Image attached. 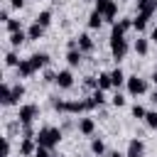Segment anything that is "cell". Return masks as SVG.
<instances>
[{
	"label": "cell",
	"instance_id": "obj_36",
	"mask_svg": "<svg viewBox=\"0 0 157 157\" xmlns=\"http://www.w3.org/2000/svg\"><path fill=\"white\" fill-rule=\"evenodd\" d=\"M150 78H152V83H155V86H157V69H155V71H152V76H150Z\"/></svg>",
	"mask_w": 157,
	"mask_h": 157
},
{
	"label": "cell",
	"instance_id": "obj_32",
	"mask_svg": "<svg viewBox=\"0 0 157 157\" xmlns=\"http://www.w3.org/2000/svg\"><path fill=\"white\" fill-rule=\"evenodd\" d=\"M2 155H5V157H10V140H7V137L2 140Z\"/></svg>",
	"mask_w": 157,
	"mask_h": 157
},
{
	"label": "cell",
	"instance_id": "obj_16",
	"mask_svg": "<svg viewBox=\"0 0 157 157\" xmlns=\"http://www.w3.org/2000/svg\"><path fill=\"white\" fill-rule=\"evenodd\" d=\"M42 34H44V27H42L39 22H34V25L27 29V37H29V39H39Z\"/></svg>",
	"mask_w": 157,
	"mask_h": 157
},
{
	"label": "cell",
	"instance_id": "obj_19",
	"mask_svg": "<svg viewBox=\"0 0 157 157\" xmlns=\"http://www.w3.org/2000/svg\"><path fill=\"white\" fill-rule=\"evenodd\" d=\"M110 81H113V86L118 88V86H120L123 81H128V78H125V74H123L120 69H113V71H110Z\"/></svg>",
	"mask_w": 157,
	"mask_h": 157
},
{
	"label": "cell",
	"instance_id": "obj_21",
	"mask_svg": "<svg viewBox=\"0 0 157 157\" xmlns=\"http://www.w3.org/2000/svg\"><path fill=\"white\" fill-rule=\"evenodd\" d=\"M110 86H113V81H110V74H101V76H98V88H101V91H108Z\"/></svg>",
	"mask_w": 157,
	"mask_h": 157
},
{
	"label": "cell",
	"instance_id": "obj_37",
	"mask_svg": "<svg viewBox=\"0 0 157 157\" xmlns=\"http://www.w3.org/2000/svg\"><path fill=\"white\" fill-rule=\"evenodd\" d=\"M110 157H125V155H120V152H110Z\"/></svg>",
	"mask_w": 157,
	"mask_h": 157
},
{
	"label": "cell",
	"instance_id": "obj_24",
	"mask_svg": "<svg viewBox=\"0 0 157 157\" xmlns=\"http://www.w3.org/2000/svg\"><path fill=\"white\" fill-rule=\"evenodd\" d=\"M37 22H39L42 27H47V25L52 22V12H49V10H44V12H39V15H37Z\"/></svg>",
	"mask_w": 157,
	"mask_h": 157
},
{
	"label": "cell",
	"instance_id": "obj_15",
	"mask_svg": "<svg viewBox=\"0 0 157 157\" xmlns=\"http://www.w3.org/2000/svg\"><path fill=\"white\" fill-rule=\"evenodd\" d=\"M147 20H150V15H145V12H137V17L132 20V27L140 32V29H145V27H147Z\"/></svg>",
	"mask_w": 157,
	"mask_h": 157
},
{
	"label": "cell",
	"instance_id": "obj_25",
	"mask_svg": "<svg viewBox=\"0 0 157 157\" xmlns=\"http://www.w3.org/2000/svg\"><path fill=\"white\" fill-rule=\"evenodd\" d=\"M145 123H147L152 130H157V110H150V113L145 115Z\"/></svg>",
	"mask_w": 157,
	"mask_h": 157
},
{
	"label": "cell",
	"instance_id": "obj_7",
	"mask_svg": "<svg viewBox=\"0 0 157 157\" xmlns=\"http://www.w3.org/2000/svg\"><path fill=\"white\" fill-rule=\"evenodd\" d=\"M137 12H145L152 17L157 12V0H137Z\"/></svg>",
	"mask_w": 157,
	"mask_h": 157
},
{
	"label": "cell",
	"instance_id": "obj_33",
	"mask_svg": "<svg viewBox=\"0 0 157 157\" xmlns=\"http://www.w3.org/2000/svg\"><path fill=\"white\" fill-rule=\"evenodd\" d=\"M150 39L157 44V27H152V32H150Z\"/></svg>",
	"mask_w": 157,
	"mask_h": 157
},
{
	"label": "cell",
	"instance_id": "obj_34",
	"mask_svg": "<svg viewBox=\"0 0 157 157\" xmlns=\"http://www.w3.org/2000/svg\"><path fill=\"white\" fill-rule=\"evenodd\" d=\"M0 20H2V22H7V20H10V15H7V10H2V12H0Z\"/></svg>",
	"mask_w": 157,
	"mask_h": 157
},
{
	"label": "cell",
	"instance_id": "obj_35",
	"mask_svg": "<svg viewBox=\"0 0 157 157\" xmlns=\"http://www.w3.org/2000/svg\"><path fill=\"white\" fill-rule=\"evenodd\" d=\"M22 2H25V0H10V5H12V7H22Z\"/></svg>",
	"mask_w": 157,
	"mask_h": 157
},
{
	"label": "cell",
	"instance_id": "obj_17",
	"mask_svg": "<svg viewBox=\"0 0 157 157\" xmlns=\"http://www.w3.org/2000/svg\"><path fill=\"white\" fill-rule=\"evenodd\" d=\"M22 96H25V86H22V83L12 86V91H10V103H17Z\"/></svg>",
	"mask_w": 157,
	"mask_h": 157
},
{
	"label": "cell",
	"instance_id": "obj_4",
	"mask_svg": "<svg viewBox=\"0 0 157 157\" xmlns=\"http://www.w3.org/2000/svg\"><path fill=\"white\" fill-rule=\"evenodd\" d=\"M125 83H128V93H130V96H140V93H145V91H147V83H145V78L130 76Z\"/></svg>",
	"mask_w": 157,
	"mask_h": 157
},
{
	"label": "cell",
	"instance_id": "obj_13",
	"mask_svg": "<svg viewBox=\"0 0 157 157\" xmlns=\"http://www.w3.org/2000/svg\"><path fill=\"white\" fill-rule=\"evenodd\" d=\"M78 49H81V52H93V39H91V34H81V37H78Z\"/></svg>",
	"mask_w": 157,
	"mask_h": 157
},
{
	"label": "cell",
	"instance_id": "obj_27",
	"mask_svg": "<svg viewBox=\"0 0 157 157\" xmlns=\"http://www.w3.org/2000/svg\"><path fill=\"white\" fill-rule=\"evenodd\" d=\"M5 25H7V32H10V34H12V32H20V29H22V27H20V20H7Z\"/></svg>",
	"mask_w": 157,
	"mask_h": 157
},
{
	"label": "cell",
	"instance_id": "obj_1",
	"mask_svg": "<svg viewBox=\"0 0 157 157\" xmlns=\"http://www.w3.org/2000/svg\"><path fill=\"white\" fill-rule=\"evenodd\" d=\"M110 52H113V56H115V61H120L125 54H128V42H125V32L118 27V25H113V32H110Z\"/></svg>",
	"mask_w": 157,
	"mask_h": 157
},
{
	"label": "cell",
	"instance_id": "obj_23",
	"mask_svg": "<svg viewBox=\"0 0 157 157\" xmlns=\"http://www.w3.org/2000/svg\"><path fill=\"white\" fill-rule=\"evenodd\" d=\"M91 152H93V155H103V152H105V145H103V140H98V137H96V140L91 142Z\"/></svg>",
	"mask_w": 157,
	"mask_h": 157
},
{
	"label": "cell",
	"instance_id": "obj_38",
	"mask_svg": "<svg viewBox=\"0 0 157 157\" xmlns=\"http://www.w3.org/2000/svg\"><path fill=\"white\" fill-rule=\"evenodd\" d=\"M152 101H155V103H157V91H155V93H152Z\"/></svg>",
	"mask_w": 157,
	"mask_h": 157
},
{
	"label": "cell",
	"instance_id": "obj_11",
	"mask_svg": "<svg viewBox=\"0 0 157 157\" xmlns=\"http://www.w3.org/2000/svg\"><path fill=\"white\" fill-rule=\"evenodd\" d=\"M81 59H83V52H81V49H69V54H66L69 66H78V64H81Z\"/></svg>",
	"mask_w": 157,
	"mask_h": 157
},
{
	"label": "cell",
	"instance_id": "obj_18",
	"mask_svg": "<svg viewBox=\"0 0 157 157\" xmlns=\"http://www.w3.org/2000/svg\"><path fill=\"white\" fill-rule=\"evenodd\" d=\"M25 39H29V37H27V34H25L22 29H20V32H12V34H10V44H12V47H20V44H22Z\"/></svg>",
	"mask_w": 157,
	"mask_h": 157
},
{
	"label": "cell",
	"instance_id": "obj_3",
	"mask_svg": "<svg viewBox=\"0 0 157 157\" xmlns=\"http://www.w3.org/2000/svg\"><path fill=\"white\" fill-rule=\"evenodd\" d=\"M39 115V108L34 103H27V105H20V113H17V120L22 125H32V120Z\"/></svg>",
	"mask_w": 157,
	"mask_h": 157
},
{
	"label": "cell",
	"instance_id": "obj_30",
	"mask_svg": "<svg viewBox=\"0 0 157 157\" xmlns=\"http://www.w3.org/2000/svg\"><path fill=\"white\" fill-rule=\"evenodd\" d=\"M5 64H7V66H17V64H20V61H17V56H15V54H12V52H10V54H7V56H5Z\"/></svg>",
	"mask_w": 157,
	"mask_h": 157
},
{
	"label": "cell",
	"instance_id": "obj_26",
	"mask_svg": "<svg viewBox=\"0 0 157 157\" xmlns=\"http://www.w3.org/2000/svg\"><path fill=\"white\" fill-rule=\"evenodd\" d=\"M115 15H118V5H115V2L110 0V5H108V10L103 12V17H105V20H113Z\"/></svg>",
	"mask_w": 157,
	"mask_h": 157
},
{
	"label": "cell",
	"instance_id": "obj_31",
	"mask_svg": "<svg viewBox=\"0 0 157 157\" xmlns=\"http://www.w3.org/2000/svg\"><path fill=\"white\" fill-rule=\"evenodd\" d=\"M123 103H125V98H123L120 93H115V96H113V105H118V108H120Z\"/></svg>",
	"mask_w": 157,
	"mask_h": 157
},
{
	"label": "cell",
	"instance_id": "obj_10",
	"mask_svg": "<svg viewBox=\"0 0 157 157\" xmlns=\"http://www.w3.org/2000/svg\"><path fill=\"white\" fill-rule=\"evenodd\" d=\"M93 130H96L93 118H81V120H78V132H83V135H93Z\"/></svg>",
	"mask_w": 157,
	"mask_h": 157
},
{
	"label": "cell",
	"instance_id": "obj_8",
	"mask_svg": "<svg viewBox=\"0 0 157 157\" xmlns=\"http://www.w3.org/2000/svg\"><path fill=\"white\" fill-rule=\"evenodd\" d=\"M34 71H37V69L32 66V61H29V59H22V61L17 64V74H20L22 78H27V76H32Z\"/></svg>",
	"mask_w": 157,
	"mask_h": 157
},
{
	"label": "cell",
	"instance_id": "obj_22",
	"mask_svg": "<svg viewBox=\"0 0 157 157\" xmlns=\"http://www.w3.org/2000/svg\"><path fill=\"white\" fill-rule=\"evenodd\" d=\"M10 86L7 83H2V88H0V101H2V105H10Z\"/></svg>",
	"mask_w": 157,
	"mask_h": 157
},
{
	"label": "cell",
	"instance_id": "obj_14",
	"mask_svg": "<svg viewBox=\"0 0 157 157\" xmlns=\"http://www.w3.org/2000/svg\"><path fill=\"white\" fill-rule=\"evenodd\" d=\"M101 25H103V15H101L98 10H93L91 17H88V27H91V29H98Z\"/></svg>",
	"mask_w": 157,
	"mask_h": 157
},
{
	"label": "cell",
	"instance_id": "obj_20",
	"mask_svg": "<svg viewBox=\"0 0 157 157\" xmlns=\"http://www.w3.org/2000/svg\"><path fill=\"white\" fill-rule=\"evenodd\" d=\"M132 49H135V52H137L140 56H145V54H147V39L137 37V39H135V47H132Z\"/></svg>",
	"mask_w": 157,
	"mask_h": 157
},
{
	"label": "cell",
	"instance_id": "obj_29",
	"mask_svg": "<svg viewBox=\"0 0 157 157\" xmlns=\"http://www.w3.org/2000/svg\"><path fill=\"white\" fill-rule=\"evenodd\" d=\"M132 115H135V118H142V120H145V115H147V110H145L142 105H132Z\"/></svg>",
	"mask_w": 157,
	"mask_h": 157
},
{
	"label": "cell",
	"instance_id": "obj_6",
	"mask_svg": "<svg viewBox=\"0 0 157 157\" xmlns=\"http://www.w3.org/2000/svg\"><path fill=\"white\" fill-rule=\"evenodd\" d=\"M145 155V145H142V140H130L128 142V152H125V157H142Z\"/></svg>",
	"mask_w": 157,
	"mask_h": 157
},
{
	"label": "cell",
	"instance_id": "obj_5",
	"mask_svg": "<svg viewBox=\"0 0 157 157\" xmlns=\"http://www.w3.org/2000/svg\"><path fill=\"white\" fill-rule=\"evenodd\" d=\"M59 88H71L74 86V74L69 71V69H64V71H59L56 74V81H54Z\"/></svg>",
	"mask_w": 157,
	"mask_h": 157
},
{
	"label": "cell",
	"instance_id": "obj_12",
	"mask_svg": "<svg viewBox=\"0 0 157 157\" xmlns=\"http://www.w3.org/2000/svg\"><path fill=\"white\" fill-rule=\"evenodd\" d=\"M29 61H32V66L39 71L42 66H47V64H49V56H47V54H32V56H29Z\"/></svg>",
	"mask_w": 157,
	"mask_h": 157
},
{
	"label": "cell",
	"instance_id": "obj_9",
	"mask_svg": "<svg viewBox=\"0 0 157 157\" xmlns=\"http://www.w3.org/2000/svg\"><path fill=\"white\" fill-rule=\"evenodd\" d=\"M34 150H37V140H34V137H25L22 145H20V152H22L25 157H29V155H34Z\"/></svg>",
	"mask_w": 157,
	"mask_h": 157
},
{
	"label": "cell",
	"instance_id": "obj_28",
	"mask_svg": "<svg viewBox=\"0 0 157 157\" xmlns=\"http://www.w3.org/2000/svg\"><path fill=\"white\" fill-rule=\"evenodd\" d=\"M108 5H110V0H96V7H93V10H98V12L103 15V12L108 10Z\"/></svg>",
	"mask_w": 157,
	"mask_h": 157
},
{
	"label": "cell",
	"instance_id": "obj_2",
	"mask_svg": "<svg viewBox=\"0 0 157 157\" xmlns=\"http://www.w3.org/2000/svg\"><path fill=\"white\" fill-rule=\"evenodd\" d=\"M34 140H37V145L52 150V147L59 145V140H61V130H59V128H42V130L34 135Z\"/></svg>",
	"mask_w": 157,
	"mask_h": 157
}]
</instances>
